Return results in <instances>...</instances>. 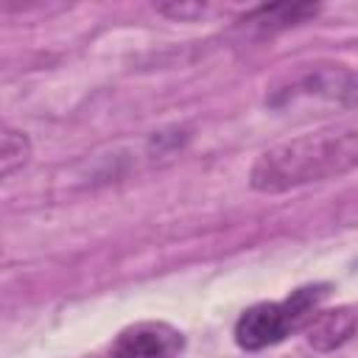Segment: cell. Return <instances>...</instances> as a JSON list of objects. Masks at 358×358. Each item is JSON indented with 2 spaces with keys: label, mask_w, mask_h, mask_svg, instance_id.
Returning <instances> with one entry per match:
<instances>
[{
  "label": "cell",
  "mask_w": 358,
  "mask_h": 358,
  "mask_svg": "<svg viewBox=\"0 0 358 358\" xmlns=\"http://www.w3.org/2000/svg\"><path fill=\"white\" fill-rule=\"evenodd\" d=\"M319 8L310 6V3H282V6H260L255 11H249L243 17L246 28H255L260 34H274V31H282V28H291L296 22H305L308 17H313Z\"/></svg>",
  "instance_id": "obj_6"
},
{
  "label": "cell",
  "mask_w": 358,
  "mask_h": 358,
  "mask_svg": "<svg viewBox=\"0 0 358 358\" xmlns=\"http://www.w3.org/2000/svg\"><path fill=\"white\" fill-rule=\"evenodd\" d=\"M358 327V310L355 308H336V310H324L316 313L310 319L308 327V341L316 350H336L338 344H344Z\"/></svg>",
  "instance_id": "obj_5"
},
{
  "label": "cell",
  "mask_w": 358,
  "mask_h": 358,
  "mask_svg": "<svg viewBox=\"0 0 358 358\" xmlns=\"http://www.w3.org/2000/svg\"><path fill=\"white\" fill-rule=\"evenodd\" d=\"M355 103H358V73L336 62L302 64L294 73H288L280 84H274L266 95V106L282 115L341 112Z\"/></svg>",
  "instance_id": "obj_2"
},
{
  "label": "cell",
  "mask_w": 358,
  "mask_h": 358,
  "mask_svg": "<svg viewBox=\"0 0 358 358\" xmlns=\"http://www.w3.org/2000/svg\"><path fill=\"white\" fill-rule=\"evenodd\" d=\"M31 159V140L25 131L6 126L3 129V140H0V173L3 179H8L14 171H20L25 162Z\"/></svg>",
  "instance_id": "obj_7"
},
{
  "label": "cell",
  "mask_w": 358,
  "mask_h": 358,
  "mask_svg": "<svg viewBox=\"0 0 358 358\" xmlns=\"http://www.w3.org/2000/svg\"><path fill=\"white\" fill-rule=\"evenodd\" d=\"M185 338L165 322H140L126 327L115 344L112 358H179Z\"/></svg>",
  "instance_id": "obj_4"
},
{
  "label": "cell",
  "mask_w": 358,
  "mask_h": 358,
  "mask_svg": "<svg viewBox=\"0 0 358 358\" xmlns=\"http://www.w3.org/2000/svg\"><path fill=\"white\" fill-rule=\"evenodd\" d=\"M157 11L165 14V17H171V20L185 22V20L201 17V14L207 11V6H204V3H165V6H157Z\"/></svg>",
  "instance_id": "obj_8"
},
{
  "label": "cell",
  "mask_w": 358,
  "mask_h": 358,
  "mask_svg": "<svg viewBox=\"0 0 358 358\" xmlns=\"http://www.w3.org/2000/svg\"><path fill=\"white\" fill-rule=\"evenodd\" d=\"M358 171V115L268 145L249 171L257 193H288Z\"/></svg>",
  "instance_id": "obj_1"
},
{
  "label": "cell",
  "mask_w": 358,
  "mask_h": 358,
  "mask_svg": "<svg viewBox=\"0 0 358 358\" xmlns=\"http://www.w3.org/2000/svg\"><path fill=\"white\" fill-rule=\"evenodd\" d=\"M324 296L322 285H305L296 288L282 302H260L241 313L235 322V341L243 350H266L277 341H282L291 330L302 327L308 319H313L319 299Z\"/></svg>",
  "instance_id": "obj_3"
}]
</instances>
